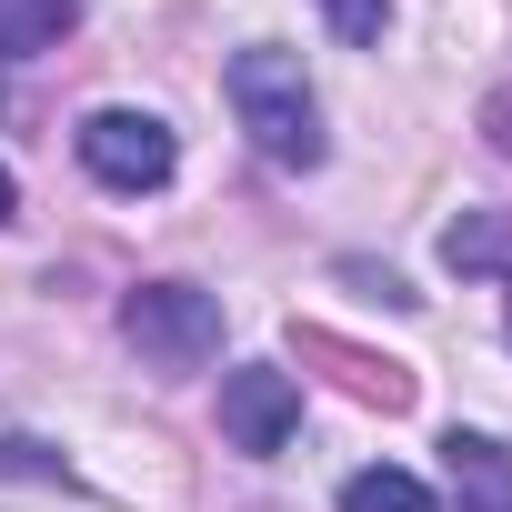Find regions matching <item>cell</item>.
Wrapping results in <instances>:
<instances>
[{
  "label": "cell",
  "instance_id": "7a4b0ae2",
  "mask_svg": "<svg viewBox=\"0 0 512 512\" xmlns=\"http://www.w3.org/2000/svg\"><path fill=\"white\" fill-rule=\"evenodd\" d=\"M121 342L151 362V372H201L221 352V302L201 282H141L121 302Z\"/></svg>",
  "mask_w": 512,
  "mask_h": 512
},
{
  "label": "cell",
  "instance_id": "8fae6325",
  "mask_svg": "<svg viewBox=\"0 0 512 512\" xmlns=\"http://www.w3.org/2000/svg\"><path fill=\"white\" fill-rule=\"evenodd\" d=\"M11 211H21V191H11V171H0V221H11Z\"/></svg>",
  "mask_w": 512,
  "mask_h": 512
},
{
  "label": "cell",
  "instance_id": "52a82bcc",
  "mask_svg": "<svg viewBox=\"0 0 512 512\" xmlns=\"http://www.w3.org/2000/svg\"><path fill=\"white\" fill-rule=\"evenodd\" d=\"M342 512H432V482H412V472L372 462V472H352V482H342Z\"/></svg>",
  "mask_w": 512,
  "mask_h": 512
},
{
  "label": "cell",
  "instance_id": "6da1fadb",
  "mask_svg": "<svg viewBox=\"0 0 512 512\" xmlns=\"http://www.w3.org/2000/svg\"><path fill=\"white\" fill-rule=\"evenodd\" d=\"M231 111H241L251 151L282 161V171H312V161L332 151V141H322V101H312V71H302V51H282V41L231 51Z\"/></svg>",
  "mask_w": 512,
  "mask_h": 512
},
{
  "label": "cell",
  "instance_id": "5b68a950",
  "mask_svg": "<svg viewBox=\"0 0 512 512\" xmlns=\"http://www.w3.org/2000/svg\"><path fill=\"white\" fill-rule=\"evenodd\" d=\"M442 482H452V502L462 512H512V452L492 442V432H442Z\"/></svg>",
  "mask_w": 512,
  "mask_h": 512
},
{
  "label": "cell",
  "instance_id": "ba28073f",
  "mask_svg": "<svg viewBox=\"0 0 512 512\" xmlns=\"http://www.w3.org/2000/svg\"><path fill=\"white\" fill-rule=\"evenodd\" d=\"M502 251H512L502 221H452V231H442V262H452V272H492Z\"/></svg>",
  "mask_w": 512,
  "mask_h": 512
},
{
  "label": "cell",
  "instance_id": "9c48e42d",
  "mask_svg": "<svg viewBox=\"0 0 512 512\" xmlns=\"http://www.w3.org/2000/svg\"><path fill=\"white\" fill-rule=\"evenodd\" d=\"M322 21H332L342 41H382V21H392V0H322Z\"/></svg>",
  "mask_w": 512,
  "mask_h": 512
},
{
  "label": "cell",
  "instance_id": "277c9868",
  "mask_svg": "<svg viewBox=\"0 0 512 512\" xmlns=\"http://www.w3.org/2000/svg\"><path fill=\"white\" fill-rule=\"evenodd\" d=\"M292 432H302V382L292 372H272V362L221 372V442L231 452H282Z\"/></svg>",
  "mask_w": 512,
  "mask_h": 512
},
{
  "label": "cell",
  "instance_id": "8992f818",
  "mask_svg": "<svg viewBox=\"0 0 512 512\" xmlns=\"http://www.w3.org/2000/svg\"><path fill=\"white\" fill-rule=\"evenodd\" d=\"M71 31V0H0V61H41Z\"/></svg>",
  "mask_w": 512,
  "mask_h": 512
},
{
  "label": "cell",
  "instance_id": "30bf717a",
  "mask_svg": "<svg viewBox=\"0 0 512 512\" xmlns=\"http://www.w3.org/2000/svg\"><path fill=\"white\" fill-rule=\"evenodd\" d=\"M492 131H502V151H512V91H502V101H492Z\"/></svg>",
  "mask_w": 512,
  "mask_h": 512
},
{
  "label": "cell",
  "instance_id": "3957f363",
  "mask_svg": "<svg viewBox=\"0 0 512 512\" xmlns=\"http://www.w3.org/2000/svg\"><path fill=\"white\" fill-rule=\"evenodd\" d=\"M71 141H81V171H91L101 191H161V181L181 171V141H171V121H151V111H91Z\"/></svg>",
  "mask_w": 512,
  "mask_h": 512
}]
</instances>
